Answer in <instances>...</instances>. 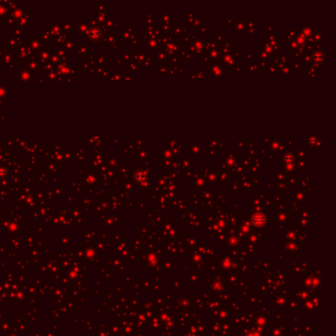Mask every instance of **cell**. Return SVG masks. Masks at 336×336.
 <instances>
[{"label": "cell", "instance_id": "1", "mask_svg": "<svg viewBox=\"0 0 336 336\" xmlns=\"http://www.w3.org/2000/svg\"><path fill=\"white\" fill-rule=\"evenodd\" d=\"M251 221H253V223L254 225H256V226H262L265 223V221H266V219H265V217L262 214H256L253 217V220Z\"/></svg>", "mask_w": 336, "mask_h": 336}]
</instances>
